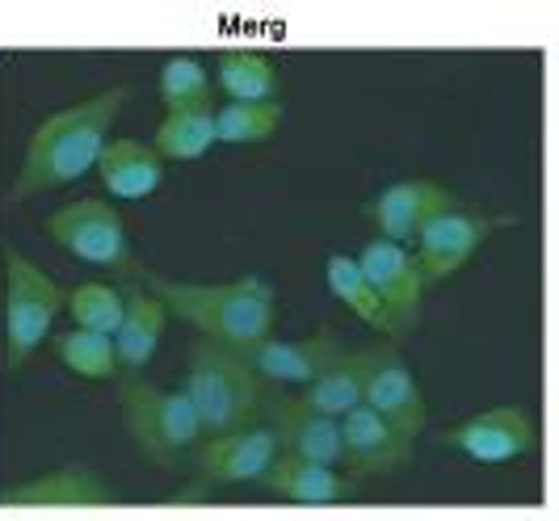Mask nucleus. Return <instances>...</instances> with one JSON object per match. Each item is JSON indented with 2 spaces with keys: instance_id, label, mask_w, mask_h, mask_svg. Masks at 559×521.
Listing matches in <instances>:
<instances>
[{
  "instance_id": "1",
  "label": "nucleus",
  "mask_w": 559,
  "mask_h": 521,
  "mask_svg": "<svg viewBox=\"0 0 559 521\" xmlns=\"http://www.w3.org/2000/svg\"><path fill=\"white\" fill-rule=\"evenodd\" d=\"M127 97L131 93L122 84H114V88H102L76 106L47 114L29 135L22 168L9 181V198L22 202V198H34L43 190H59V186L81 181L88 168H97L102 147L110 143L114 118L127 106Z\"/></svg>"
},
{
  "instance_id": "2",
  "label": "nucleus",
  "mask_w": 559,
  "mask_h": 521,
  "mask_svg": "<svg viewBox=\"0 0 559 521\" xmlns=\"http://www.w3.org/2000/svg\"><path fill=\"white\" fill-rule=\"evenodd\" d=\"M147 291L165 303L173 316L194 324L206 341L224 350H245L270 336L278 291L265 277H236V282H177V277L143 274Z\"/></svg>"
},
{
  "instance_id": "3",
  "label": "nucleus",
  "mask_w": 559,
  "mask_h": 521,
  "mask_svg": "<svg viewBox=\"0 0 559 521\" xmlns=\"http://www.w3.org/2000/svg\"><path fill=\"white\" fill-rule=\"evenodd\" d=\"M68 303V291L43 274L17 248L0 252V362L4 375H17L29 357L56 332V316Z\"/></svg>"
},
{
  "instance_id": "4",
  "label": "nucleus",
  "mask_w": 559,
  "mask_h": 521,
  "mask_svg": "<svg viewBox=\"0 0 559 521\" xmlns=\"http://www.w3.org/2000/svg\"><path fill=\"white\" fill-rule=\"evenodd\" d=\"M186 391L194 400L202 438H219L240 425H249L261 408V379L236 350H224L215 341H198L186 366Z\"/></svg>"
},
{
  "instance_id": "5",
  "label": "nucleus",
  "mask_w": 559,
  "mask_h": 521,
  "mask_svg": "<svg viewBox=\"0 0 559 521\" xmlns=\"http://www.w3.org/2000/svg\"><path fill=\"white\" fill-rule=\"evenodd\" d=\"M122 416L131 438L140 441V450L156 463H181L190 454V446L202 438L198 429L194 400L186 387H152V383H131L122 391Z\"/></svg>"
},
{
  "instance_id": "6",
  "label": "nucleus",
  "mask_w": 559,
  "mask_h": 521,
  "mask_svg": "<svg viewBox=\"0 0 559 521\" xmlns=\"http://www.w3.org/2000/svg\"><path fill=\"white\" fill-rule=\"evenodd\" d=\"M43 227L76 261H88V265L110 270V274H131L135 270L127 223L118 215V206L106 198H76V202L51 211Z\"/></svg>"
},
{
  "instance_id": "7",
  "label": "nucleus",
  "mask_w": 559,
  "mask_h": 521,
  "mask_svg": "<svg viewBox=\"0 0 559 521\" xmlns=\"http://www.w3.org/2000/svg\"><path fill=\"white\" fill-rule=\"evenodd\" d=\"M538 441H543V429L534 421V412L518 408V404H501V408H488L467 416L463 425H454L442 434V446L459 450L463 459L472 463H522L538 454Z\"/></svg>"
},
{
  "instance_id": "8",
  "label": "nucleus",
  "mask_w": 559,
  "mask_h": 521,
  "mask_svg": "<svg viewBox=\"0 0 559 521\" xmlns=\"http://www.w3.org/2000/svg\"><path fill=\"white\" fill-rule=\"evenodd\" d=\"M501 227H504V220L467 215L463 206H459V211H447V215H433V220L413 236V245H417L413 257H417L425 286L447 282L450 274H459L479 248H484V240H492V232H501Z\"/></svg>"
},
{
  "instance_id": "9",
  "label": "nucleus",
  "mask_w": 559,
  "mask_h": 521,
  "mask_svg": "<svg viewBox=\"0 0 559 521\" xmlns=\"http://www.w3.org/2000/svg\"><path fill=\"white\" fill-rule=\"evenodd\" d=\"M358 270L366 274L370 291L383 299V307L392 311L400 336H408V332L417 329L420 303H425V277H420L417 257L404 245L379 236V240H370V245L362 248Z\"/></svg>"
},
{
  "instance_id": "10",
  "label": "nucleus",
  "mask_w": 559,
  "mask_h": 521,
  "mask_svg": "<svg viewBox=\"0 0 559 521\" xmlns=\"http://www.w3.org/2000/svg\"><path fill=\"white\" fill-rule=\"evenodd\" d=\"M336 425H341V454H345L341 466L349 475H392L413 459V438L400 434L388 416H379L366 404L336 416Z\"/></svg>"
},
{
  "instance_id": "11",
  "label": "nucleus",
  "mask_w": 559,
  "mask_h": 521,
  "mask_svg": "<svg viewBox=\"0 0 559 521\" xmlns=\"http://www.w3.org/2000/svg\"><path fill=\"white\" fill-rule=\"evenodd\" d=\"M362 404L388 416L400 434L417 441L425 429V395L417 387V375L408 370V362L400 357L395 345H374L370 350V366H366V387Z\"/></svg>"
},
{
  "instance_id": "12",
  "label": "nucleus",
  "mask_w": 559,
  "mask_h": 521,
  "mask_svg": "<svg viewBox=\"0 0 559 521\" xmlns=\"http://www.w3.org/2000/svg\"><path fill=\"white\" fill-rule=\"evenodd\" d=\"M282 454V441L270 425H240L231 434L206 438L198 450V475L206 484H252Z\"/></svg>"
},
{
  "instance_id": "13",
  "label": "nucleus",
  "mask_w": 559,
  "mask_h": 521,
  "mask_svg": "<svg viewBox=\"0 0 559 521\" xmlns=\"http://www.w3.org/2000/svg\"><path fill=\"white\" fill-rule=\"evenodd\" d=\"M345 345L336 341L333 332H316V336H304V341H274V336H261L236 354L252 366L257 379L278 387H304L311 383Z\"/></svg>"
},
{
  "instance_id": "14",
  "label": "nucleus",
  "mask_w": 559,
  "mask_h": 521,
  "mask_svg": "<svg viewBox=\"0 0 559 521\" xmlns=\"http://www.w3.org/2000/svg\"><path fill=\"white\" fill-rule=\"evenodd\" d=\"M447 211H459V193L438 186V181H425V177H417V181H395L370 206L379 236L395 240V245H408L425 223L433 220V215H447Z\"/></svg>"
},
{
  "instance_id": "15",
  "label": "nucleus",
  "mask_w": 559,
  "mask_h": 521,
  "mask_svg": "<svg viewBox=\"0 0 559 521\" xmlns=\"http://www.w3.org/2000/svg\"><path fill=\"white\" fill-rule=\"evenodd\" d=\"M265 412H270V429L278 434L286 454H299V459H311V463H324V466L345 463L336 416L308 408L295 395L290 400H265Z\"/></svg>"
},
{
  "instance_id": "16",
  "label": "nucleus",
  "mask_w": 559,
  "mask_h": 521,
  "mask_svg": "<svg viewBox=\"0 0 559 521\" xmlns=\"http://www.w3.org/2000/svg\"><path fill=\"white\" fill-rule=\"evenodd\" d=\"M261 484L290 505H345L358 496V484L349 475H341L336 466L311 463V459L286 454V450L270 463Z\"/></svg>"
},
{
  "instance_id": "17",
  "label": "nucleus",
  "mask_w": 559,
  "mask_h": 521,
  "mask_svg": "<svg viewBox=\"0 0 559 521\" xmlns=\"http://www.w3.org/2000/svg\"><path fill=\"white\" fill-rule=\"evenodd\" d=\"M165 320H168V307L152 291H140V286H127L122 291V324L114 329L118 370L140 375L143 366L156 357L160 336H165Z\"/></svg>"
},
{
  "instance_id": "18",
  "label": "nucleus",
  "mask_w": 559,
  "mask_h": 521,
  "mask_svg": "<svg viewBox=\"0 0 559 521\" xmlns=\"http://www.w3.org/2000/svg\"><path fill=\"white\" fill-rule=\"evenodd\" d=\"M97 177L102 186L122 198V202H140L165 186V156L156 147H147L140 139H114L102 147L97 161Z\"/></svg>"
},
{
  "instance_id": "19",
  "label": "nucleus",
  "mask_w": 559,
  "mask_h": 521,
  "mask_svg": "<svg viewBox=\"0 0 559 521\" xmlns=\"http://www.w3.org/2000/svg\"><path fill=\"white\" fill-rule=\"evenodd\" d=\"M110 484L97 471L76 463L59 466V471H43L26 484L4 488V505H59V509H68V505H110Z\"/></svg>"
},
{
  "instance_id": "20",
  "label": "nucleus",
  "mask_w": 559,
  "mask_h": 521,
  "mask_svg": "<svg viewBox=\"0 0 559 521\" xmlns=\"http://www.w3.org/2000/svg\"><path fill=\"white\" fill-rule=\"evenodd\" d=\"M366 366H370V350H341L311 383L299 387L295 400L324 416H345L349 408L362 404Z\"/></svg>"
},
{
  "instance_id": "21",
  "label": "nucleus",
  "mask_w": 559,
  "mask_h": 521,
  "mask_svg": "<svg viewBox=\"0 0 559 521\" xmlns=\"http://www.w3.org/2000/svg\"><path fill=\"white\" fill-rule=\"evenodd\" d=\"M324 277H329V291H333V299L341 303L345 311H354V316L362 320L366 329H374L379 336H392V341H404V336H400V329H395L392 311L383 307V299L370 291L366 274L358 270V257L333 252V257L324 261Z\"/></svg>"
},
{
  "instance_id": "22",
  "label": "nucleus",
  "mask_w": 559,
  "mask_h": 521,
  "mask_svg": "<svg viewBox=\"0 0 559 521\" xmlns=\"http://www.w3.org/2000/svg\"><path fill=\"white\" fill-rule=\"evenodd\" d=\"M215 147V93L165 114L156 131V152L165 161H198Z\"/></svg>"
},
{
  "instance_id": "23",
  "label": "nucleus",
  "mask_w": 559,
  "mask_h": 521,
  "mask_svg": "<svg viewBox=\"0 0 559 521\" xmlns=\"http://www.w3.org/2000/svg\"><path fill=\"white\" fill-rule=\"evenodd\" d=\"M215 81L227 93V102H278V68L274 59L252 51V47H231L215 63Z\"/></svg>"
},
{
  "instance_id": "24",
  "label": "nucleus",
  "mask_w": 559,
  "mask_h": 521,
  "mask_svg": "<svg viewBox=\"0 0 559 521\" xmlns=\"http://www.w3.org/2000/svg\"><path fill=\"white\" fill-rule=\"evenodd\" d=\"M282 102H224L215 106V143H265L278 135Z\"/></svg>"
},
{
  "instance_id": "25",
  "label": "nucleus",
  "mask_w": 559,
  "mask_h": 521,
  "mask_svg": "<svg viewBox=\"0 0 559 521\" xmlns=\"http://www.w3.org/2000/svg\"><path fill=\"white\" fill-rule=\"evenodd\" d=\"M59 362L81 375V379H114L118 357H114V336L97 329H68L56 336Z\"/></svg>"
},
{
  "instance_id": "26",
  "label": "nucleus",
  "mask_w": 559,
  "mask_h": 521,
  "mask_svg": "<svg viewBox=\"0 0 559 521\" xmlns=\"http://www.w3.org/2000/svg\"><path fill=\"white\" fill-rule=\"evenodd\" d=\"M76 320V329H97L110 332L122 324V291L110 286V282H81L68 291V303H63Z\"/></svg>"
},
{
  "instance_id": "27",
  "label": "nucleus",
  "mask_w": 559,
  "mask_h": 521,
  "mask_svg": "<svg viewBox=\"0 0 559 521\" xmlns=\"http://www.w3.org/2000/svg\"><path fill=\"white\" fill-rule=\"evenodd\" d=\"M206 93H211V76H206V68L194 56L165 59V68H160V102H165V110L190 106Z\"/></svg>"
}]
</instances>
